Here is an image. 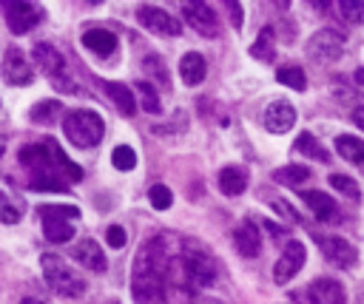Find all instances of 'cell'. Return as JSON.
Segmentation results:
<instances>
[{"label":"cell","instance_id":"1","mask_svg":"<svg viewBox=\"0 0 364 304\" xmlns=\"http://www.w3.org/2000/svg\"><path fill=\"white\" fill-rule=\"evenodd\" d=\"M168 267L171 256L160 236L145 239L134 259V276H131V293L137 304H168L165 284H168Z\"/></svg>","mask_w":364,"mask_h":304},{"label":"cell","instance_id":"2","mask_svg":"<svg viewBox=\"0 0 364 304\" xmlns=\"http://www.w3.org/2000/svg\"><path fill=\"white\" fill-rule=\"evenodd\" d=\"M20 163L29 168L32 177H57L63 182H80L83 179L80 165L71 163L65 157V151L54 139L43 142V145H26L20 151Z\"/></svg>","mask_w":364,"mask_h":304},{"label":"cell","instance_id":"3","mask_svg":"<svg viewBox=\"0 0 364 304\" xmlns=\"http://www.w3.org/2000/svg\"><path fill=\"white\" fill-rule=\"evenodd\" d=\"M63 131L68 137V142L75 148H94L100 145L103 134H106V125H103V117L97 111H89V108H77V111H68L65 120H63Z\"/></svg>","mask_w":364,"mask_h":304},{"label":"cell","instance_id":"4","mask_svg":"<svg viewBox=\"0 0 364 304\" xmlns=\"http://www.w3.org/2000/svg\"><path fill=\"white\" fill-rule=\"evenodd\" d=\"M40 265H43L46 284H49L57 296H63V298H80V296L86 293V281H83V276H77V273H75V267H68L60 256L46 253V256L40 259Z\"/></svg>","mask_w":364,"mask_h":304},{"label":"cell","instance_id":"5","mask_svg":"<svg viewBox=\"0 0 364 304\" xmlns=\"http://www.w3.org/2000/svg\"><path fill=\"white\" fill-rule=\"evenodd\" d=\"M180 265H182V273L191 284L196 287H211L216 281V265L213 259L199 248L194 245L191 239L182 242V256H180Z\"/></svg>","mask_w":364,"mask_h":304},{"label":"cell","instance_id":"6","mask_svg":"<svg viewBox=\"0 0 364 304\" xmlns=\"http://www.w3.org/2000/svg\"><path fill=\"white\" fill-rule=\"evenodd\" d=\"M341 51H344V37L333 29H322L308 40V54L316 63H333L341 57Z\"/></svg>","mask_w":364,"mask_h":304},{"label":"cell","instance_id":"7","mask_svg":"<svg viewBox=\"0 0 364 304\" xmlns=\"http://www.w3.org/2000/svg\"><path fill=\"white\" fill-rule=\"evenodd\" d=\"M305 259H308L305 245H302V242H296V239H290V242L284 245V251H282V256H279L276 267H273V279H276V284H287L290 279H294V276L302 270Z\"/></svg>","mask_w":364,"mask_h":304},{"label":"cell","instance_id":"8","mask_svg":"<svg viewBox=\"0 0 364 304\" xmlns=\"http://www.w3.org/2000/svg\"><path fill=\"white\" fill-rule=\"evenodd\" d=\"M137 20L149 32H154V34H165V37L182 34V23L177 18H171L168 12L157 9V6H139L137 9Z\"/></svg>","mask_w":364,"mask_h":304},{"label":"cell","instance_id":"9","mask_svg":"<svg viewBox=\"0 0 364 304\" xmlns=\"http://www.w3.org/2000/svg\"><path fill=\"white\" fill-rule=\"evenodd\" d=\"M4 9H6L9 29L15 34H26V32H32L43 20V9L34 6V4H12V0H9V4H4Z\"/></svg>","mask_w":364,"mask_h":304},{"label":"cell","instance_id":"10","mask_svg":"<svg viewBox=\"0 0 364 304\" xmlns=\"http://www.w3.org/2000/svg\"><path fill=\"white\" fill-rule=\"evenodd\" d=\"M182 18L202 37H216L220 34V20H216V12L208 4H182Z\"/></svg>","mask_w":364,"mask_h":304},{"label":"cell","instance_id":"11","mask_svg":"<svg viewBox=\"0 0 364 304\" xmlns=\"http://www.w3.org/2000/svg\"><path fill=\"white\" fill-rule=\"evenodd\" d=\"M262 122H265V128L270 134H284V131H290L296 125V108L290 103H284V100H276V103H270L265 108Z\"/></svg>","mask_w":364,"mask_h":304},{"label":"cell","instance_id":"12","mask_svg":"<svg viewBox=\"0 0 364 304\" xmlns=\"http://www.w3.org/2000/svg\"><path fill=\"white\" fill-rule=\"evenodd\" d=\"M0 71H4V77H6L12 86H29L32 77H34L32 65L26 63L23 51H18V49H9V51H6L4 63H0Z\"/></svg>","mask_w":364,"mask_h":304},{"label":"cell","instance_id":"13","mask_svg":"<svg viewBox=\"0 0 364 304\" xmlns=\"http://www.w3.org/2000/svg\"><path fill=\"white\" fill-rule=\"evenodd\" d=\"M325 259L333 262L336 267H353L356 265V248L347 242V239H339V236H319L316 239Z\"/></svg>","mask_w":364,"mask_h":304},{"label":"cell","instance_id":"14","mask_svg":"<svg viewBox=\"0 0 364 304\" xmlns=\"http://www.w3.org/2000/svg\"><path fill=\"white\" fill-rule=\"evenodd\" d=\"M32 54H34V63L49 74V77H54V80L63 77V71H65V57H63L51 43H34Z\"/></svg>","mask_w":364,"mask_h":304},{"label":"cell","instance_id":"15","mask_svg":"<svg viewBox=\"0 0 364 304\" xmlns=\"http://www.w3.org/2000/svg\"><path fill=\"white\" fill-rule=\"evenodd\" d=\"M234 245H237V251L245 256V259H253V256H259V251H262V236H259V227L248 219V222H242L239 227H237V234H234Z\"/></svg>","mask_w":364,"mask_h":304},{"label":"cell","instance_id":"16","mask_svg":"<svg viewBox=\"0 0 364 304\" xmlns=\"http://www.w3.org/2000/svg\"><path fill=\"white\" fill-rule=\"evenodd\" d=\"M71 256H75V262H80L83 267H89L94 273L106 270V256H103V251L94 239H80L75 248H71Z\"/></svg>","mask_w":364,"mask_h":304},{"label":"cell","instance_id":"17","mask_svg":"<svg viewBox=\"0 0 364 304\" xmlns=\"http://www.w3.org/2000/svg\"><path fill=\"white\" fill-rule=\"evenodd\" d=\"M302 199L308 202V208L313 210V216H316L319 222H339V219H341V216H339L336 202L330 199V194H322V191H305V194H302Z\"/></svg>","mask_w":364,"mask_h":304},{"label":"cell","instance_id":"18","mask_svg":"<svg viewBox=\"0 0 364 304\" xmlns=\"http://www.w3.org/2000/svg\"><path fill=\"white\" fill-rule=\"evenodd\" d=\"M205 71H208V65H205V57L199 51L182 54V60H180V77H182L185 86H199L205 80Z\"/></svg>","mask_w":364,"mask_h":304},{"label":"cell","instance_id":"19","mask_svg":"<svg viewBox=\"0 0 364 304\" xmlns=\"http://www.w3.org/2000/svg\"><path fill=\"white\" fill-rule=\"evenodd\" d=\"M316 304H347V293L336 279H316L310 284Z\"/></svg>","mask_w":364,"mask_h":304},{"label":"cell","instance_id":"20","mask_svg":"<svg viewBox=\"0 0 364 304\" xmlns=\"http://www.w3.org/2000/svg\"><path fill=\"white\" fill-rule=\"evenodd\" d=\"M248 188V171L239 165H228L220 171V191L225 196H239Z\"/></svg>","mask_w":364,"mask_h":304},{"label":"cell","instance_id":"21","mask_svg":"<svg viewBox=\"0 0 364 304\" xmlns=\"http://www.w3.org/2000/svg\"><path fill=\"white\" fill-rule=\"evenodd\" d=\"M83 46L92 49V51L100 54V57H108V54H114V49H117V37H114L111 32H106V29H89V32L83 34Z\"/></svg>","mask_w":364,"mask_h":304},{"label":"cell","instance_id":"22","mask_svg":"<svg viewBox=\"0 0 364 304\" xmlns=\"http://www.w3.org/2000/svg\"><path fill=\"white\" fill-rule=\"evenodd\" d=\"M336 151H339L341 160H347V163L364 168V139L350 137V134H341V137L336 139Z\"/></svg>","mask_w":364,"mask_h":304},{"label":"cell","instance_id":"23","mask_svg":"<svg viewBox=\"0 0 364 304\" xmlns=\"http://www.w3.org/2000/svg\"><path fill=\"white\" fill-rule=\"evenodd\" d=\"M106 91H108V97L114 100V106H117L120 114L131 117V114L137 111V100H134V91H131L128 86H123V83H108Z\"/></svg>","mask_w":364,"mask_h":304},{"label":"cell","instance_id":"24","mask_svg":"<svg viewBox=\"0 0 364 304\" xmlns=\"http://www.w3.org/2000/svg\"><path fill=\"white\" fill-rule=\"evenodd\" d=\"M43 234H46L49 242L63 245L68 239H75V227H71V222H65V219H43Z\"/></svg>","mask_w":364,"mask_h":304},{"label":"cell","instance_id":"25","mask_svg":"<svg viewBox=\"0 0 364 304\" xmlns=\"http://www.w3.org/2000/svg\"><path fill=\"white\" fill-rule=\"evenodd\" d=\"M296 151H299V154H305V157H310V160H316V163H327L330 160V154L322 148V142L313 134H302L296 139Z\"/></svg>","mask_w":364,"mask_h":304},{"label":"cell","instance_id":"26","mask_svg":"<svg viewBox=\"0 0 364 304\" xmlns=\"http://www.w3.org/2000/svg\"><path fill=\"white\" fill-rule=\"evenodd\" d=\"M137 97H139V106L149 111V114H160V111H163L160 94H157V89H154L149 80H139V83H137Z\"/></svg>","mask_w":364,"mask_h":304},{"label":"cell","instance_id":"27","mask_svg":"<svg viewBox=\"0 0 364 304\" xmlns=\"http://www.w3.org/2000/svg\"><path fill=\"white\" fill-rule=\"evenodd\" d=\"M273 179L282 182V185L296 188V185H302V182L310 179V171H308L305 165H284V168H279V171L273 174Z\"/></svg>","mask_w":364,"mask_h":304},{"label":"cell","instance_id":"28","mask_svg":"<svg viewBox=\"0 0 364 304\" xmlns=\"http://www.w3.org/2000/svg\"><path fill=\"white\" fill-rule=\"evenodd\" d=\"M279 83L282 86H287V89H294V91H305V71L302 68H296V65H284V68H279Z\"/></svg>","mask_w":364,"mask_h":304},{"label":"cell","instance_id":"29","mask_svg":"<svg viewBox=\"0 0 364 304\" xmlns=\"http://www.w3.org/2000/svg\"><path fill=\"white\" fill-rule=\"evenodd\" d=\"M37 213H40L43 219H65V222H75V219L80 216V208H75V205H43Z\"/></svg>","mask_w":364,"mask_h":304},{"label":"cell","instance_id":"30","mask_svg":"<svg viewBox=\"0 0 364 304\" xmlns=\"http://www.w3.org/2000/svg\"><path fill=\"white\" fill-rule=\"evenodd\" d=\"M273 29H262V34H259V40L251 46V54L256 57V60H273Z\"/></svg>","mask_w":364,"mask_h":304},{"label":"cell","instance_id":"31","mask_svg":"<svg viewBox=\"0 0 364 304\" xmlns=\"http://www.w3.org/2000/svg\"><path fill=\"white\" fill-rule=\"evenodd\" d=\"M57 114H60V103H54V100H43V103H37V106L32 108V120H34L37 125H49Z\"/></svg>","mask_w":364,"mask_h":304},{"label":"cell","instance_id":"32","mask_svg":"<svg viewBox=\"0 0 364 304\" xmlns=\"http://www.w3.org/2000/svg\"><path fill=\"white\" fill-rule=\"evenodd\" d=\"M111 163L117 171H131L137 165V154H134V148L128 145H117L114 148V154H111Z\"/></svg>","mask_w":364,"mask_h":304},{"label":"cell","instance_id":"33","mask_svg":"<svg viewBox=\"0 0 364 304\" xmlns=\"http://www.w3.org/2000/svg\"><path fill=\"white\" fill-rule=\"evenodd\" d=\"M145 71H149L151 74V77L157 80V83H163V86H168V68H165V63L157 57V54H149V57H145Z\"/></svg>","mask_w":364,"mask_h":304},{"label":"cell","instance_id":"34","mask_svg":"<svg viewBox=\"0 0 364 304\" xmlns=\"http://www.w3.org/2000/svg\"><path fill=\"white\" fill-rule=\"evenodd\" d=\"M330 185H333L339 194L350 196L353 202H358V196H361V194H358V185H356L350 177H344V174H333V177H330Z\"/></svg>","mask_w":364,"mask_h":304},{"label":"cell","instance_id":"35","mask_svg":"<svg viewBox=\"0 0 364 304\" xmlns=\"http://www.w3.org/2000/svg\"><path fill=\"white\" fill-rule=\"evenodd\" d=\"M339 9H341V18L347 23H361L364 20V4L361 0H341Z\"/></svg>","mask_w":364,"mask_h":304},{"label":"cell","instance_id":"36","mask_svg":"<svg viewBox=\"0 0 364 304\" xmlns=\"http://www.w3.org/2000/svg\"><path fill=\"white\" fill-rule=\"evenodd\" d=\"M149 199H151V205H154L157 210H168L171 202H174V196H171V191H168L165 185H154V188L149 191Z\"/></svg>","mask_w":364,"mask_h":304},{"label":"cell","instance_id":"37","mask_svg":"<svg viewBox=\"0 0 364 304\" xmlns=\"http://www.w3.org/2000/svg\"><path fill=\"white\" fill-rule=\"evenodd\" d=\"M29 185H32L34 191H65L68 182H63V179H57V177H32Z\"/></svg>","mask_w":364,"mask_h":304},{"label":"cell","instance_id":"38","mask_svg":"<svg viewBox=\"0 0 364 304\" xmlns=\"http://www.w3.org/2000/svg\"><path fill=\"white\" fill-rule=\"evenodd\" d=\"M0 222L4 224H18L20 222V210L4 196V191H0Z\"/></svg>","mask_w":364,"mask_h":304},{"label":"cell","instance_id":"39","mask_svg":"<svg viewBox=\"0 0 364 304\" xmlns=\"http://www.w3.org/2000/svg\"><path fill=\"white\" fill-rule=\"evenodd\" d=\"M106 242H108L111 248H123V245H125V231H123L120 224H111L108 231H106Z\"/></svg>","mask_w":364,"mask_h":304},{"label":"cell","instance_id":"40","mask_svg":"<svg viewBox=\"0 0 364 304\" xmlns=\"http://www.w3.org/2000/svg\"><path fill=\"white\" fill-rule=\"evenodd\" d=\"M290 298H294L296 304H316V298H313L310 287H305V290H296V293H294V296H290Z\"/></svg>","mask_w":364,"mask_h":304},{"label":"cell","instance_id":"41","mask_svg":"<svg viewBox=\"0 0 364 304\" xmlns=\"http://www.w3.org/2000/svg\"><path fill=\"white\" fill-rule=\"evenodd\" d=\"M228 12H231V20H234V26L239 29V26H242V6L237 4V0H231V4H228Z\"/></svg>","mask_w":364,"mask_h":304},{"label":"cell","instance_id":"42","mask_svg":"<svg viewBox=\"0 0 364 304\" xmlns=\"http://www.w3.org/2000/svg\"><path fill=\"white\" fill-rule=\"evenodd\" d=\"M353 122H356L361 131H364V106H358V108L353 111Z\"/></svg>","mask_w":364,"mask_h":304},{"label":"cell","instance_id":"43","mask_svg":"<svg viewBox=\"0 0 364 304\" xmlns=\"http://www.w3.org/2000/svg\"><path fill=\"white\" fill-rule=\"evenodd\" d=\"M20 304H43V301H40V298H32V296H29V298H23Z\"/></svg>","mask_w":364,"mask_h":304},{"label":"cell","instance_id":"44","mask_svg":"<svg viewBox=\"0 0 364 304\" xmlns=\"http://www.w3.org/2000/svg\"><path fill=\"white\" fill-rule=\"evenodd\" d=\"M356 80L364 86V68H358V71H356Z\"/></svg>","mask_w":364,"mask_h":304}]
</instances>
